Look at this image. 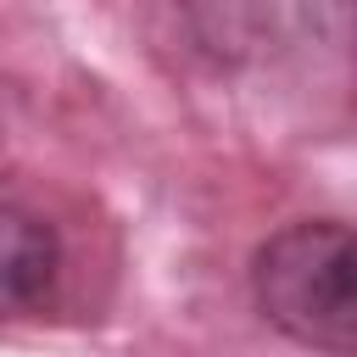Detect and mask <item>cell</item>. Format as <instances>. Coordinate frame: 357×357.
<instances>
[{"label":"cell","mask_w":357,"mask_h":357,"mask_svg":"<svg viewBox=\"0 0 357 357\" xmlns=\"http://www.w3.org/2000/svg\"><path fill=\"white\" fill-rule=\"evenodd\" d=\"M257 312L307 351H357V296H351V229L340 218H301L268 234L251 257Z\"/></svg>","instance_id":"cell-1"},{"label":"cell","mask_w":357,"mask_h":357,"mask_svg":"<svg viewBox=\"0 0 357 357\" xmlns=\"http://www.w3.org/2000/svg\"><path fill=\"white\" fill-rule=\"evenodd\" d=\"M56 273H61L56 229L45 218L0 201V324L45 307L56 290Z\"/></svg>","instance_id":"cell-2"},{"label":"cell","mask_w":357,"mask_h":357,"mask_svg":"<svg viewBox=\"0 0 357 357\" xmlns=\"http://www.w3.org/2000/svg\"><path fill=\"white\" fill-rule=\"evenodd\" d=\"M346 17H351V0H301V22L335 50L346 45Z\"/></svg>","instance_id":"cell-3"}]
</instances>
